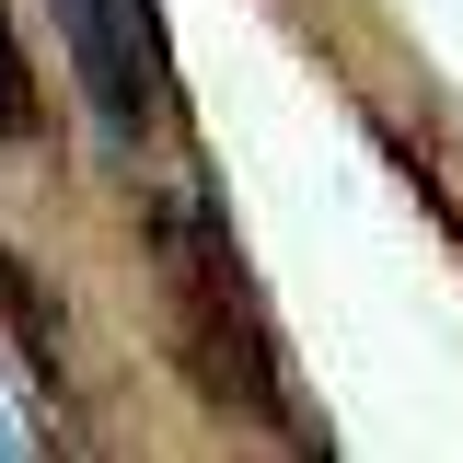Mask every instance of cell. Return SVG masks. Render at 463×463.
<instances>
[{
	"label": "cell",
	"instance_id": "obj_1",
	"mask_svg": "<svg viewBox=\"0 0 463 463\" xmlns=\"http://www.w3.org/2000/svg\"><path fill=\"white\" fill-rule=\"evenodd\" d=\"M58 47L81 70V93L105 116V139H139L163 116V47H151V0H47Z\"/></svg>",
	"mask_w": 463,
	"mask_h": 463
},
{
	"label": "cell",
	"instance_id": "obj_2",
	"mask_svg": "<svg viewBox=\"0 0 463 463\" xmlns=\"http://www.w3.org/2000/svg\"><path fill=\"white\" fill-rule=\"evenodd\" d=\"M0 116L24 128V70H12V47H0Z\"/></svg>",
	"mask_w": 463,
	"mask_h": 463
},
{
	"label": "cell",
	"instance_id": "obj_3",
	"mask_svg": "<svg viewBox=\"0 0 463 463\" xmlns=\"http://www.w3.org/2000/svg\"><path fill=\"white\" fill-rule=\"evenodd\" d=\"M0 452H12V417H0Z\"/></svg>",
	"mask_w": 463,
	"mask_h": 463
}]
</instances>
